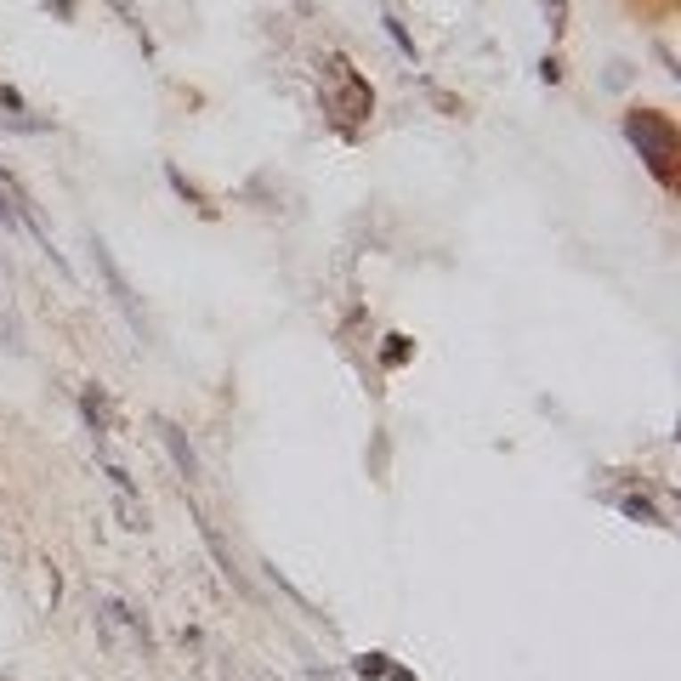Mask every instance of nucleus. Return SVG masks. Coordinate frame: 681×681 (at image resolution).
<instances>
[{"label":"nucleus","mask_w":681,"mask_h":681,"mask_svg":"<svg viewBox=\"0 0 681 681\" xmlns=\"http://www.w3.org/2000/svg\"><path fill=\"white\" fill-rule=\"evenodd\" d=\"M625 136H630V148H636L642 160L653 165V176L670 188V182H676V170H670V160H676V131H670V119L653 114V108H630V114H625Z\"/></svg>","instance_id":"1"},{"label":"nucleus","mask_w":681,"mask_h":681,"mask_svg":"<svg viewBox=\"0 0 681 681\" xmlns=\"http://www.w3.org/2000/svg\"><path fill=\"white\" fill-rule=\"evenodd\" d=\"M97 636H103L108 647H119V636H131V647H136V653H153L148 619L136 613V608H126L119 596H103V608H97Z\"/></svg>","instance_id":"2"},{"label":"nucleus","mask_w":681,"mask_h":681,"mask_svg":"<svg viewBox=\"0 0 681 681\" xmlns=\"http://www.w3.org/2000/svg\"><path fill=\"white\" fill-rule=\"evenodd\" d=\"M91 250H97V273H103V284H108V296H114V307H119V313H126V324H131V330L136 335H153L148 330V318H143V307H136V290H131V278L126 273H119V261L114 256H108V244L97 239V244H91Z\"/></svg>","instance_id":"3"},{"label":"nucleus","mask_w":681,"mask_h":681,"mask_svg":"<svg viewBox=\"0 0 681 681\" xmlns=\"http://www.w3.org/2000/svg\"><path fill=\"white\" fill-rule=\"evenodd\" d=\"M153 431H160V443H165V455H170V466H176V477H182V483H199V477H205V466H199V455H193V443H188V431H182L176 421H165V414H160V421H153Z\"/></svg>","instance_id":"4"},{"label":"nucleus","mask_w":681,"mask_h":681,"mask_svg":"<svg viewBox=\"0 0 681 681\" xmlns=\"http://www.w3.org/2000/svg\"><path fill=\"white\" fill-rule=\"evenodd\" d=\"M330 74H335V86H340V97H335V114H352V119H364L369 108H375V91H369V86L358 80V74H352L347 63H340V57L330 63Z\"/></svg>","instance_id":"5"},{"label":"nucleus","mask_w":681,"mask_h":681,"mask_svg":"<svg viewBox=\"0 0 681 681\" xmlns=\"http://www.w3.org/2000/svg\"><path fill=\"white\" fill-rule=\"evenodd\" d=\"M80 414H86L91 431H114V404H108V392H97V386L80 392Z\"/></svg>","instance_id":"6"},{"label":"nucleus","mask_w":681,"mask_h":681,"mask_svg":"<svg viewBox=\"0 0 681 681\" xmlns=\"http://www.w3.org/2000/svg\"><path fill=\"white\" fill-rule=\"evenodd\" d=\"M619 511L630 522H647V529H664V511L653 505V494H619Z\"/></svg>","instance_id":"7"},{"label":"nucleus","mask_w":681,"mask_h":681,"mask_svg":"<svg viewBox=\"0 0 681 681\" xmlns=\"http://www.w3.org/2000/svg\"><path fill=\"white\" fill-rule=\"evenodd\" d=\"M108 6H114V12H119V23H126V29H131V35H136V40H143V52H153V35H148V29H143V12H136V6H131V0H108Z\"/></svg>","instance_id":"8"},{"label":"nucleus","mask_w":681,"mask_h":681,"mask_svg":"<svg viewBox=\"0 0 681 681\" xmlns=\"http://www.w3.org/2000/svg\"><path fill=\"white\" fill-rule=\"evenodd\" d=\"M165 182H170V188H176L182 199H188V205H199V210H205V193H199V188H193V182H188V176H182V170H176V165H165Z\"/></svg>","instance_id":"9"},{"label":"nucleus","mask_w":681,"mask_h":681,"mask_svg":"<svg viewBox=\"0 0 681 681\" xmlns=\"http://www.w3.org/2000/svg\"><path fill=\"white\" fill-rule=\"evenodd\" d=\"M352 670H358L364 681H381L386 670H392V664H386V653H364V659H352Z\"/></svg>","instance_id":"10"},{"label":"nucleus","mask_w":681,"mask_h":681,"mask_svg":"<svg viewBox=\"0 0 681 681\" xmlns=\"http://www.w3.org/2000/svg\"><path fill=\"white\" fill-rule=\"evenodd\" d=\"M381 23H386V35H392V45H398V52H404V57H409V63H414V40H409V29H404V23H398V18H392V12H386V18H381Z\"/></svg>","instance_id":"11"},{"label":"nucleus","mask_w":681,"mask_h":681,"mask_svg":"<svg viewBox=\"0 0 681 681\" xmlns=\"http://www.w3.org/2000/svg\"><path fill=\"white\" fill-rule=\"evenodd\" d=\"M0 126H6V131H23V136H35V131H45V119H29V114H0Z\"/></svg>","instance_id":"12"},{"label":"nucleus","mask_w":681,"mask_h":681,"mask_svg":"<svg viewBox=\"0 0 681 681\" xmlns=\"http://www.w3.org/2000/svg\"><path fill=\"white\" fill-rule=\"evenodd\" d=\"M108 483H114V494H126V500H136V477L126 466H108Z\"/></svg>","instance_id":"13"},{"label":"nucleus","mask_w":681,"mask_h":681,"mask_svg":"<svg viewBox=\"0 0 681 681\" xmlns=\"http://www.w3.org/2000/svg\"><path fill=\"white\" fill-rule=\"evenodd\" d=\"M381 358H386V364H404V358H409V340H404V335H386V352H381Z\"/></svg>","instance_id":"14"},{"label":"nucleus","mask_w":681,"mask_h":681,"mask_svg":"<svg viewBox=\"0 0 681 681\" xmlns=\"http://www.w3.org/2000/svg\"><path fill=\"white\" fill-rule=\"evenodd\" d=\"M0 227H6V234H12V227H23V216H18V205L6 199V188H0Z\"/></svg>","instance_id":"15"},{"label":"nucleus","mask_w":681,"mask_h":681,"mask_svg":"<svg viewBox=\"0 0 681 681\" xmlns=\"http://www.w3.org/2000/svg\"><path fill=\"white\" fill-rule=\"evenodd\" d=\"M0 347H12V352L23 347V340H18V324H12V318H0Z\"/></svg>","instance_id":"16"},{"label":"nucleus","mask_w":681,"mask_h":681,"mask_svg":"<svg viewBox=\"0 0 681 681\" xmlns=\"http://www.w3.org/2000/svg\"><path fill=\"white\" fill-rule=\"evenodd\" d=\"M539 80L556 86V80H562V63H556V57H546V63H539Z\"/></svg>","instance_id":"17"},{"label":"nucleus","mask_w":681,"mask_h":681,"mask_svg":"<svg viewBox=\"0 0 681 681\" xmlns=\"http://www.w3.org/2000/svg\"><path fill=\"white\" fill-rule=\"evenodd\" d=\"M45 12H52V18H63V23H69V18H74V0H45Z\"/></svg>","instance_id":"18"},{"label":"nucleus","mask_w":681,"mask_h":681,"mask_svg":"<svg viewBox=\"0 0 681 681\" xmlns=\"http://www.w3.org/2000/svg\"><path fill=\"white\" fill-rule=\"evenodd\" d=\"M386 681H414V676L409 670H386Z\"/></svg>","instance_id":"19"}]
</instances>
